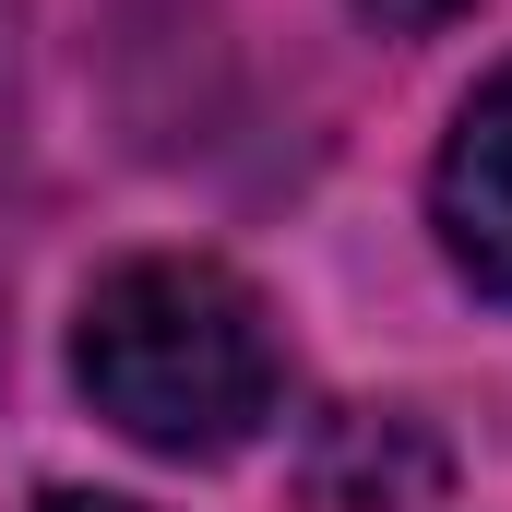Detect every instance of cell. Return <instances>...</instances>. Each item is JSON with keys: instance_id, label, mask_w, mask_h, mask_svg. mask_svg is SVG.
<instances>
[{"instance_id": "1", "label": "cell", "mask_w": 512, "mask_h": 512, "mask_svg": "<svg viewBox=\"0 0 512 512\" xmlns=\"http://www.w3.org/2000/svg\"><path fill=\"white\" fill-rule=\"evenodd\" d=\"M72 382L120 441L167 453V465H227L286 405V346H274V310L227 262L143 251V262H108L84 286Z\"/></svg>"}, {"instance_id": "2", "label": "cell", "mask_w": 512, "mask_h": 512, "mask_svg": "<svg viewBox=\"0 0 512 512\" xmlns=\"http://www.w3.org/2000/svg\"><path fill=\"white\" fill-rule=\"evenodd\" d=\"M429 227H441L453 274H465L477 298H501V310H512V60L453 108V131H441Z\"/></svg>"}, {"instance_id": "3", "label": "cell", "mask_w": 512, "mask_h": 512, "mask_svg": "<svg viewBox=\"0 0 512 512\" xmlns=\"http://www.w3.org/2000/svg\"><path fill=\"white\" fill-rule=\"evenodd\" d=\"M358 12H370L382 36H429V24H453L465 0H358Z\"/></svg>"}, {"instance_id": "4", "label": "cell", "mask_w": 512, "mask_h": 512, "mask_svg": "<svg viewBox=\"0 0 512 512\" xmlns=\"http://www.w3.org/2000/svg\"><path fill=\"white\" fill-rule=\"evenodd\" d=\"M24 512H143V501H120V489H36Z\"/></svg>"}]
</instances>
